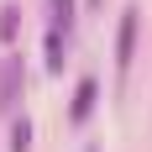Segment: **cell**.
Here are the masks:
<instances>
[{
    "mask_svg": "<svg viewBox=\"0 0 152 152\" xmlns=\"http://www.w3.org/2000/svg\"><path fill=\"white\" fill-rule=\"evenodd\" d=\"M63 37H68V31L47 26V68H53V74H63Z\"/></svg>",
    "mask_w": 152,
    "mask_h": 152,
    "instance_id": "obj_5",
    "label": "cell"
},
{
    "mask_svg": "<svg viewBox=\"0 0 152 152\" xmlns=\"http://www.w3.org/2000/svg\"><path fill=\"white\" fill-rule=\"evenodd\" d=\"M16 26H21V5H11V0H5V5H0V42H11Z\"/></svg>",
    "mask_w": 152,
    "mask_h": 152,
    "instance_id": "obj_6",
    "label": "cell"
},
{
    "mask_svg": "<svg viewBox=\"0 0 152 152\" xmlns=\"http://www.w3.org/2000/svg\"><path fill=\"white\" fill-rule=\"evenodd\" d=\"M11 152H31V121H26V115L11 126Z\"/></svg>",
    "mask_w": 152,
    "mask_h": 152,
    "instance_id": "obj_7",
    "label": "cell"
},
{
    "mask_svg": "<svg viewBox=\"0 0 152 152\" xmlns=\"http://www.w3.org/2000/svg\"><path fill=\"white\" fill-rule=\"evenodd\" d=\"M47 26H58V31L74 26V0H47Z\"/></svg>",
    "mask_w": 152,
    "mask_h": 152,
    "instance_id": "obj_4",
    "label": "cell"
},
{
    "mask_svg": "<svg viewBox=\"0 0 152 152\" xmlns=\"http://www.w3.org/2000/svg\"><path fill=\"white\" fill-rule=\"evenodd\" d=\"M94 100H100V84H94V79H79V84H74V105H68V121L84 126L89 110H94Z\"/></svg>",
    "mask_w": 152,
    "mask_h": 152,
    "instance_id": "obj_3",
    "label": "cell"
},
{
    "mask_svg": "<svg viewBox=\"0 0 152 152\" xmlns=\"http://www.w3.org/2000/svg\"><path fill=\"white\" fill-rule=\"evenodd\" d=\"M137 31H142V11L126 5L121 11V26H115V74H131V58H137Z\"/></svg>",
    "mask_w": 152,
    "mask_h": 152,
    "instance_id": "obj_1",
    "label": "cell"
},
{
    "mask_svg": "<svg viewBox=\"0 0 152 152\" xmlns=\"http://www.w3.org/2000/svg\"><path fill=\"white\" fill-rule=\"evenodd\" d=\"M21 84H26V63H21V53H5L0 58V110L11 115L16 100H21Z\"/></svg>",
    "mask_w": 152,
    "mask_h": 152,
    "instance_id": "obj_2",
    "label": "cell"
},
{
    "mask_svg": "<svg viewBox=\"0 0 152 152\" xmlns=\"http://www.w3.org/2000/svg\"><path fill=\"white\" fill-rule=\"evenodd\" d=\"M89 152H100V147H89Z\"/></svg>",
    "mask_w": 152,
    "mask_h": 152,
    "instance_id": "obj_8",
    "label": "cell"
}]
</instances>
